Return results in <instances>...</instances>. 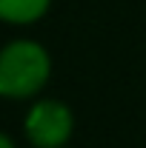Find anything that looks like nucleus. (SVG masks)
<instances>
[{
  "mask_svg": "<svg viewBox=\"0 0 146 148\" xmlns=\"http://www.w3.org/2000/svg\"><path fill=\"white\" fill-rule=\"evenodd\" d=\"M52 0H0V23L9 26H32L46 17Z\"/></svg>",
  "mask_w": 146,
  "mask_h": 148,
  "instance_id": "nucleus-3",
  "label": "nucleus"
},
{
  "mask_svg": "<svg viewBox=\"0 0 146 148\" xmlns=\"http://www.w3.org/2000/svg\"><path fill=\"white\" fill-rule=\"evenodd\" d=\"M74 131V114L63 100H37L23 117V134L35 148H66Z\"/></svg>",
  "mask_w": 146,
  "mask_h": 148,
  "instance_id": "nucleus-2",
  "label": "nucleus"
},
{
  "mask_svg": "<svg viewBox=\"0 0 146 148\" xmlns=\"http://www.w3.org/2000/svg\"><path fill=\"white\" fill-rule=\"evenodd\" d=\"M0 148H17V145H15V140H12L6 131H0Z\"/></svg>",
  "mask_w": 146,
  "mask_h": 148,
  "instance_id": "nucleus-4",
  "label": "nucleus"
},
{
  "mask_svg": "<svg viewBox=\"0 0 146 148\" xmlns=\"http://www.w3.org/2000/svg\"><path fill=\"white\" fill-rule=\"evenodd\" d=\"M49 77H52V57L37 40L17 37L0 49V97L3 100H32L46 88Z\"/></svg>",
  "mask_w": 146,
  "mask_h": 148,
  "instance_id": "nucleus-1",
  "label": "nucleus"
}]
</instances>
